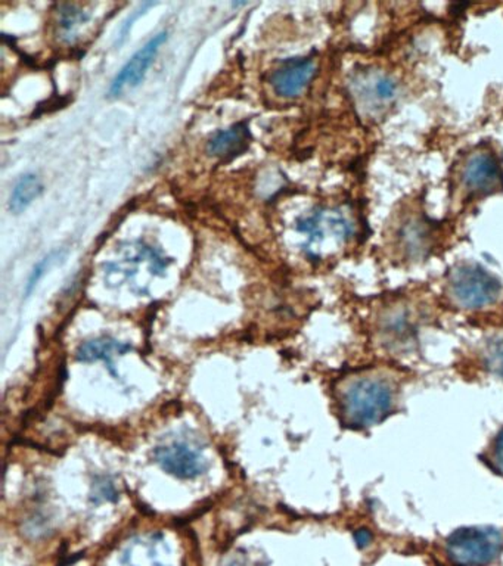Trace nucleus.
Returning a JSON list of instances; mask_svg holds the SVG:
<instances>
[{
	"instance_id": "nucleus-1",
	"label": "nucleus",
	"mask_w": 503,
	"mask_h": 566,
	"mask_svg": "<svg viewBox=\"0 0 503 566\" xmlns=\"http://www.w3.org/2000/svg\"><path fill=\"white\" fill-rule=\"evenodd\" d=\"M398 399V382L380 368H367L347 376L338 390V412L345 426L365 430L391 415Z\"/></svg>"
},
{
	"instance_id": "nucleus-2",
	"label": "nucleus",
	"mask_w": 503,
	"mask_h": 566,
	"mask_svg": "<svg viewBox=\"0 0 503 566\" xmlns=\"http://www.w3.org/2000/svg\"><path fill=\"white\" fill-rule=\"evenodd\" d=\"M446 291L456 307L482 310L499 299L502 285L482 266L462 263L447 275Z\"/></svg>"
},
{
	"instance_id": "nucleus-3",
	"label": "nucleus",
	"mask_w": 503,
	"mask_h": 566,
	"mask_svg": "<svg viewBox=\"0 0 503 566\" xmlns=\"http://www.w3.org/2000/svg\"><path fill=\"white\" fill-rule=\"evenodd\" d=\"M350 97L363 119L384 117L398 97L399 84L393 75L380 68H362L349 80Z\"/></svg>"
},
{
	"instance_id": "nucleus-4",
	"label": "nucleus",
	"mask_w": 503,
	"mask_h": 566,
	"mask_svg": "<svg viewBox=\"0 0 503 566\" xmlns=\"http://www.w3.org/2000/svg\"><path fill=\"white\" fill-rule=\"evenodd\" d=\"M445 550L452 565H491L502 554L503 534L495 528H460L449 536Z\"/></svg>"
},
{
	"instance_id": "nucleus-5",
	"label": "nucleus",
	"mask_w": 503,
	"mask_h": 566,
	"mask_svg": "<svg viewBox=\"0 0 503 566\" xmlns=\"http://www.w3.org/2000/svg\"><path fill=\"white\" fill-rule=\"evenodd\" d=\"M298 232L307 237V248L318 252L321 248H334L353 236L354 224L343 211L337 208H319L306 215L297 224Z\"/></svg>"
},
{
	"instance_id": "nucleus-6",
	"label": "nucleus",
	"mask_w": 503,
	"mask_h": 566,
	"mask_svg": "<svg viewBox=\"0 0 503 566\" xmlns=\"http://www.w3.org/2000/svg\"><path fill=\"white\" fill-rule=\"evenodd\" d=\"M460 185L468 197H486L502 189L499 157L491 150H478L467 157L460 170Z\"/></svg>"
},
{
	"instance_id": "nucleus-7",
	"label": "nucleus",
	"mask_w": 503,
	"mask_h": 566,
	"mask_svg": "<svg viewBox=\"0 0 503 566\" xmlns=\"http://www.w3.org/2000/svg\"><path fill=\"white\" fill-rule=\"evenodd\" d=\"M166 40H167V31H161L159 35H155L121 66V70L111 81L110 90H108L110 97H121L124 92L137 88L143 81L148 70L159 55V49L166 43Z\"/></svg>"
},
{
	"instance_id": "nucleus-8",
	"label": "nucleus",
	"mask_w": 503,
	"mask_h": 566,
	"mask_svg": "<svg viewBox=\"0 0 503 566\" xmlns=\"http://www.w3.org/2000/svg\"><path fill=\"white\" fill-rule=\"evenodd\" d=\"M155 459L167 474L174 475L176 478H197L207 469V463L199 452L183 441H173L157 448Z\"/></svg>"
},
{
	"instance_id": "nucleus-9",
	"label": "nucleus",
	"mask_w": 503,
	"mask_h": 566,
	"mask_svg": "<svg viewBox=\"0 0 503 566\" xmlns=\"http://www.w3.org/2000/svg\"><path fill=\"white\" fill-rule=\"evenodd\" d=\"M316 62L312 58H294L283 62L270 77L274 92L283 99H294L305 92L316 75Z\"/></svg>"
},
{
	"instance_id": "nucleus-10",
	"label": "nucleus",
	"mask_w": 503,
	"mask_h": 566,
	"mask_svg": "<svg viewBox=\"0 0 503 566\" xmlns=\"http://www.w3.org/2000/svg\"><path fill=\"white\" fill-rule=\"evenodd\" d=\"M433 226L422 217H409L398 228L396 241L407 259L420 260L433 245Z\"/></svg>"
},
{
	"instance_id": "nucleus-11",
	"label": "nucleus",
	"mask_w": 503,
	"mask_h": 566,
	"mask_svg": "<svg viewBox=\"0 0 503 566\" xmlns=\"http://www.w3.org/2000/svg\"><path fill=\"white\" fill-rule=\"evenodd\" d=\"M378 330L384 343L390 345H405L411 343L415 335V319L406 306L398 304L385 308L381 314Z\"/></svg>"
},
{
	"instance_id": "nucleus-12",
	"label": "nucleus",
	"mask_w": 503,
	"mask_h": 566,
	"mask_svg": "<svg viewBox=\"0 0 503 566\" xmlns=\"http://www.w3.org/2000/svg\"><path fill=\"white\" fill-rule=\"evenodd\" d=\"M250 145L247 123H236L213 135L207 143L208 155L221 161H230L244 154Z\"/></svg>"
},
{
	"instance_id": "nucleus-13",
	"label": "nucleus",
	"mask_w": 503,
	"mask_h": 566,
	"mask_svg": "<svg viewBox=\"0 0 503 566\" xmlns=\"http://www.w3.org/2000/svg\"><path fill=\"white\" fill-rule=\"evenodd\" d=\"M43 182L35 173H27L18 179L9 195L8 208L12 214L24 213L43 193Z\"/></svg>"
},
{
	"instance_id": "nucleus-14",
	"label": "nucleus",
	"mask_w": 503,
	"mask_h": 566,
	"mask_svg": "<svg viewBox=\"0 0 503 566\" xmlns=\"http://www.w3.org/2000/svg\"><path fill=\"white\" fill-rule=\"evenodd\" d=\"M130 350H132V345L104 337V338L93 339V341L81 344L77 350V359L84 363L97 361H111V359L117 354L123 356L124 353L130 352Z\"/></svg>"
},
{
	"instance_id": "nucleus-15",
	"label": "nucleus",
	"mask_w": 503,
	"mask_h": 566,
	"mask_svg": "<svg viewBox=\"0 0 503 566\" xmlns=\"http://www.w3.org/2000/svg\"><path fill=\"white\" fill-rule=\"evenodd\" d=\"M57 17L59 37L66 43H73L77 39L80 27L90 19V13L79 4H61L57 6Z\"/></svg>"
},
{
	"instance_id": "nucleus-16",
	"label": "nucleus",
	"mask_w": 503,
	"mask_h": 566,
	"mask_svg": "<svg viewBox=\"0 0 503 566\" xmlns=\"http://www.w3.org/2000/svg\"><path fill=\"white\" fill-rule=\"evenodd\" d=\"M483 356L487 369L503 379V334L495 335L487 341Z\"/></svg>"
},
{
	"instance_id": "nucleus-17",
	"label": "nucleus",
	"mask_w": 503,
	"mask_h": 566,
	"mask_svg": "<svg viewBox=\"0 0 503 566\" xmlns=\"http://www.w3.org/2000/svg\"><path fill=\"white\" fill-rule=\"evenodd\" d=\"M66 252L62 250L52 251L48 255H44L43 259L40 260L39 263L35 264L33 272L30 273V277L27 281L26 295H31V292L35 290V286L39 285V282L43 279L46 272H49L50 268L64 259Z\"/></svg>"
},
{
	"instance_id": "nucleus-18",
	"label": "nucleus",
	"mask_w": 503,
	"mask_h": 566,
	"mask_svg": "<svg viewBox=\"0 0 503 566\" xmlns=\"http://www.w3.org/2000/svg\"><path fill=\"white\" fill-rule=\"evenodd\" d=\"M489 461H491V469L503 477V428L491 443Z\"/></svg>"
},
{
	"instance_id": "nucleus-19",
	"label": "nucleus",
	"mask_w": 503,
	"mask_h": 566,
	"mask_svg": "<svg viewBox=\"0 0 503 566\" xmlns=\"http://www.w3.org/2000/svg\"><path fill=\"white\" fill-rule=\"evenodd\" d=\"M155 4H143L139 6V8L135 11V12L130 13V17L123 22V26L120 28L119 39H117V43L121 44L124 43V40L128 39V35H130V30H132L133 22L137 21V18L141 17L145 13L146 9L151 8V6H154Z\"/></svg>"
},
{
	"instance_id": "nucleus-20",
	"label": "nucleus",
	"mask_w": 503,
	"mask_h": 566,
	"mask_svg": "<svg viewBox=\"0 0 503 566\" xmlns=\"http://www.w3.org/2000/svg\"><path fill=\"white\" fill-rule=\"evenodd\" d=\"M354 540L358 543L359 547L363 549V547H367L371 543L372 534L368 530H359V531L354 532Z\"/></svg>"
},
{
	"instance_id": "nucleus-21",
	"label": "nucleus",
	"mask_w": 503,
	"mask_h": 566,
	"mask_svg": "<svg viewBox=\"0 0 503 566\" xmlns=\"http://www.w3.org/2000/svg\"><path fill=\"white\" fill-rule=\"evenodd\" d=\"M228 566H243V565H239L238 562H235V561H234V562H230L229 565H228Z\"/></svg>"
}]
</instances>
